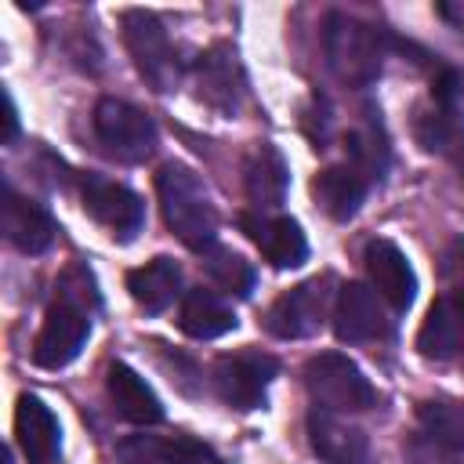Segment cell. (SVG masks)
Wrapping results in <instances>:
<instances>
[{
	"label": "cell",
	"instance_id": "1",
	"mask_svg": "<svg viewBox=\"0 0 464 464\" xmlns=\"http://www.w3.org/2000/svg\"><path fill=\"white\" fill-rule=\"evenodd\" d=\"M156 192H160V210H163L167 228L188 250H210L218 236V210L199 174L185 163H167L156 174Z\"/></svg>",
	"mask_w": 464,
	"mask_h": 464
},
{
	"label": "cell",
	"instance_id": "2",
	"mask_svg": "<svg viewBox=\"0 0 464 464\" xmlns=\"http://www.w3.org/2000/svg\"><path fill=\"white\" fill-rule=\"evenodd\" d=\"M323 47H326V65L341 83L370 87L381 76V65H384L381 33L366 22H359V18H348V14H337V11L326 14Z\"/></svg>",
	"mask_w": 464,
	"mask_h": 464
},
{
	"label": "cell",
	"instance_id": "3",
	"mask_svg": "<svg viewBox=\"0 0 464 464\" xmlns=\"http://www.w3.org/2000/svg\"><path fill=\"white\" fill-rule=\"evenodd\" d=\"M304 384L319 402V410H330V413H362L377 399L366 373L341 352L312 355L304 362Z\"/></svg>",
	"mask_w": 464,
	"mask_h": 464
},
{
	"label": "cell",
	"instance_id": "4",
	"mask_svg": "<svg viewBox=\"0 0 464 464\" xmlns=\"http://www.w3.org/2000/svg\"><path fill=\"white\" fill-rule=\"evenodd\" d=\"M120 25H123V44H127L138 72L145 76V83L152 91H174L181 69H178V58H174L163 22L149 11H123Z\"/></svg>",
	"mask_w": 464,
	"mask_h": 464
},
{
	"label": "cell",
	"instance_id": "5",
	"mask_svg": "<svg viewBox=\"0 0 464 464\" xmlns=\"http://www.w3.org/2000/svg\"><path fill=\"white\" fill-rule=\"evenodd\" d=\"M94 134L102 149L120 163H141L156 149V123L120 98H102L94 105Z\"/></svg>",
	"mask_w": 464,
	"mask_h": 464
},
{
	"label": "cell",
	"instance_id": "6",
	"mask_svg": "<svg viewBox=\"0 0 464 464\" xmlns=\"http://www.w3.org/2000/svg\"><path fill=\"white\" fill-rule=\"evenodd\" d=\"M276 370H279V362L257 348L221 355L214 362V392L232 410H257L265 402V392H268Z\"/></svg>",
	"mask_w": 464,
	"mask_h": 464
},
{
	"label": "cell",
	"instance_id": "7",
	"mask_svg": "<svg viewBox=\"0 0 464 464\" xmlns=\"http://www.w3.org/2000/svg\"><path fill=\"white\" fill-rule=\"evenodd\" d=\"M330 279L323 276H315V279H304V283H297L294 290H286V294H279L276 301H272V308H268V319H265V326H268V334H276V337H283V341H301V337H312L319 326H323V319H326V308H330Z\"/></svg>",
	"mask_w": 464,
	"mask_h": 464
},
{
	"label": "cell",
	"instance_id": "8",
	"mask_svg": "<svg viewBox=\"0 0 464 464\" xmlns=\"http://www.w3.org/2000/svg\"><path fill=\"white\" fill-rule=\"evenodd\" d=\"M87 334H91L87 312L72 297H62L58 304H51V312H47V319H44L36 341H33V362L44 366V370L69 366L83 352Z\"/></svg>",
	"mask_w": 464,
	"mask_h": 464
},
{
	"label": "cell",
	"instance_id": "9",
	"mask_svg": "<svg viewBox=\"0 0 464 464\" xmlns=\"http://www.w3.org/2000/svg\"><path fill=\"white\" fill-rule=\"evenodd\" d=\"M80 192H83L87 214H91L98 225H105L116 239L130 243V239L141 232V225H145V203H141V196L130 192L127 185L109 181V178H98V174H87L83 185H80Z\"/></svg>",
	"mask_w": 464,
	"mask_h": 464
},
{
	"label": "cell",
	"instance_id": "10",
	"mask_svg": "<svg viewBox=\"0 0 464 464\" xmlns=\"http://www.w3.org/2000/svg\"><path fill=\"white\" fill-rule=\"evenodd\" d=\"M334 334L344 344H362V341L388 337L392 319L381 304V294L362 286V283H344L337 290V304H334Z\"/></svg>",
	"mask_w": 464,
	"mask_h": 464
},
{
	"label": "cell",
	"instance_id": "11",
	"mask_svg": "<svg viewBox=\"0 0 464 464\" xmlns=\"http://www.w3.org/2000/svg\"><path fill=\"white\" fill-rule=\"evenodd\" d=\"M196 83H199V98L225 112L236 116L246 94V80H243V65L236 58V51L228 44H214L207 54H199L196 62Z\"/></svg>",
	"mask_w": 464,
	"mask_h": 464
},
{
	"label": "cell",
	"instance_id": "12",
	"mask_svg": "<svg viewBox=\"0 0 464 464\" xmlns=\"http://www.w3.org/2000/svg\"><path fill=\"white\" fill-rule=\"evenodd\" d=\"M304 431H308L312 453L326 464H366V457H370L366 431L348 424L341 413L312 410L308 420H304Z\"/></svg>",
	"mask_w": 464,
	"mask_h": 464
},
{
	"label": "cell",
	"instance_id": "13",
	"mask_svg": "<svg viewBox=\"0 0 464 464\" xmlns=\"http://www.w3.org/2000/svg\"><path fill=\"white\" fill-rule=\"evenodd\" d=\"M362 261H366V276H370L373 290L395 312H406L413 304V294H417V276H413L406 254L392 239H370Z\"/></svg>",
	"mask_w": 464,
	"mask_h": 464
},
{
	"label": "cell",
	"instance_id": "14",
	"mask_svg": "<svg viewBox=\"0 0 464 464\" xmlns=\"http://www.w3.org/2000/svg\"><path fill=\"white\" fill-rule=\"evenodd\" d=\"M243 232L257 243L272 268H297L308 257V239L294 218H268V214H243Z\"/></svg>",
	"mask_w": 464,
	"mask_h": 464
},
{
	"label": "cell",
	"instance_id": "15",
	"mask_svg": "<svg viewBox=\"0 0 464 464\" xmlns=\"http://www.w3.org/2000/svg\"><path fill=\"white\" fill-rule=\"evenodd\" d=\"M413 134H417V141H420L424 152H435L446 163H453V170L464 181V123L457 116V105L431 102V105L417 109Z\"/></svg>",
	"mask_w": 464,
	"mask_h": 464
},
{
	"label": "cell",
	"instance_id": "16",
	"mask_svg": "<svg viewBox=\"0 0 464 464\" xmlns=\"http://www.w3.org/2000/svg\"><path fill=\"white\" fill-rule=\"evenodd\" d=\"M286 185H290V174H286V160L276 145H254V152L246 156L243 163V188H246V199L265 214V210H276L283 199H286Z\"/></svg>",
	"mask_w": 464,
	"mask_h": 464
},
{
	"label": "cell",
	"instance_id": "17",
	"mask_svg": "<svg viewBox=\"0 0 464 464\" xmlns=\"http://www.w3.org/2000/svg\"><path fill=\"white\" fill-rule=\"evenodd\" d=\"M105 388H109V399H112V410L130 420V424H160L163 420V402L160 395L149 388V381L141 373H134L127 362H112L109 366V377H105Z\"/></svg>",
	"mask_w": 464,
	"mask_h": 464
},
{
	"label": "cell",
	"instance_id": "18",
	"mask_svg": "<svg viewBox=\"0 0 464 464\" xmlns=\"http://www.w3.org/2000/svg\"><path fill=\"white\" fill-rule=\"evenodd\" d=\"M14 435H18V446L29 457V464H51L58 457V446H62L58 420L36 395H22L18 399V406H14Z\"/></svg>",
	"mask_w": 464,
	"mask_h": 464
},
{
	"label": "cell",
	"instance_id": "19",
	"mask_svg": "<svg viewBox=\"0 0 464 464\" xmlns=\"http://www.w3.org/2000/svg\"><path fill=\"white\" fill-rule=\"evenodd\" d=\"M4 232H7L14 250L44 254L51 246V239H54V221L40 203H33V199L18 196L14 188H7L4 192Z\"/></svg>",
	"mask_w": 464,
	"mask_h": 464
},
{
	"label": "cell",
	"instance_id": "20",
	"mask_svg": "<svg viewBox=\"0 0 464 464\" xmlns=\"http://www.w3.org/2000/svg\"><path fill=\"white\" fill-rule=\"evenodd\" d=\"M312 192L334 221H348V218L359 214V207L370 192V178L362 170H355L352 163H341V167L319 170L315 181H312Z\"/></svg>",
	"mask_w": 464,
	"mask_h": 464
},
{
	"label": "cell",
	"instance_id": "21",
	"mask_svg": "<svg viewBox=\"0 0 464 464\" xmlns=\"http://www.w3.org/2000/svg\"><path fill=\"white\" fill-rule=\"evenodd\" d=\"M417 348L424 359H453L464 352V308L450 297H439L420 323Z\"/></svg>",
	"mask_w": 464,
	"mask_h": 464
},
{
	"label": "cell",
	"instance_id": "22",
	"mask_svg": "<svg viewBox=\"0 0 464 464\" xmlns=\"http://www.w3.org/2000/svg\"><path fill=\"white\" fill-rule=\"evenodd\" d=\"M127 290H130V297L145 308V312H163V308H170L174 304V297L181 294V268H178V261L174 257H152V261H145L141 268H134L130 276H127Z\"/></svg>",
	"mask_w": 464,
	"mask_h": 464
},
{
	"label": "cell",
	"instance_id": "23",
	"mask_svg": "<svg viewBox=\"0 0 464 464\" xmlns=\"http://www.w3.org/2000/svg\"><path fill=\"white\" fill-rule=\"evenodd\" d=\"M178 326L196 337V341H214L228 330H236V312L214 294V290H188L181 297V312H178Z\"/></svg>",
	"mask_w": 464,
	"mask_h": 464
},
{
	"label": "cell",
	"instance_id": "24",
	"mask_svg": "<svg viewBox=\"0 0 464 464\" xmlns=\"http://www.w3.org/2000/svg\"><path fill=\"white\" fill-rule=\"evenodd\" d=\"M203 268L210 276L214 286H221L225 294H236V297H250L254 290V268L243 254L228 250V246H210L203 250Z\"/></svg>",
	"mask_w": 464,
	"mask_h": 464
},
{
	"label": "cell",
	"instance_id": "25",
	"mask_svg": "<svg viewBox=\"0 0 464 464\" xmlns=\"http://www.w3.org/2000/svg\"><path fill=\"white\" fill-rule=\"evenodd\" d=\"M420 431L428 439H435L446 450H464V402H420L417 410Z\"/></svg>",
	"mask_w": 464,
	"mask_h": 464
},
{
	"label": "cell",
	"instance_id": "26",
	"mask_svg": "<svg viewBox=\"0 0 464 464\" xmlns=\"http://www.w3.org/2000/svg\"><path fill=\"white\" fill-rule=\"evenodd\" d=\"M120 464H174V439L160 435H127L116 442Z\"/></svg>",
	"mask_w": 464,
	"mask_h": 464
},
{
	"label": "cell",
	"instance_id": "27",
	"mask_svg": "<svg viewBox=\"0 0 464 464\" xmlns=\"http://www.w3.org/2000/svg\"><path fill=\"white\" fill-rule=\"evenodd\" d=\"M442 283H446V294L450 301H457L464 308V236H457L450 246H446V257H442Z\"/></svg>",
	"mask_w": 464,
	"mask_h": 464
},
{
	"label": "cell",
	"instance_id": "28",
	"mask_svg": "<svg viewBox=\"0 0 464 464\" xmlns=\"http://www.w3.org/2000/svg\"><path fill=\"white\" fill-rule=\"evenodd\" d=\"M406 464H457V460L450 457L446 446H439L435 439H428V435L420 431V435H413V439L406 442Z\"/></svg>",
	"mask_w": 464,
	"mask_h": 464
},
{
	"label": "cell",
	"instance_id": "29",
	"mask_svg": "<svg viewBox=\"0 0 464 464\" xmlns=\"http://www.w3.org/2000/svg\"><path fill=\"white\" fill-rule=\"evenodd\" d=\"M174 464H225L207 442L192 439V435H178L174 439Z\"/></svg>",
	"mask_w": 464,
	"mask_h": 464
},
{
	"label": "cell",
	"instance_id": "30",
	"mask_svg": "<svg viewBox=\"0 0 464 464\" xmlns=\"http://www.w3.org/2000/svg\"><path fill=\"white\" fill-rule=\"evenodd\" d=\"M18 134V109H14V98L4 91V141H14Z\"/></svg>",
	"mask_w": 464,
	"mask_h": 464
},
{
	"label": "cell",
	"instance_id": "31",
	"mask_svg": "<svg viewBox=\"0 0 464 464\" xmlns=\"http://www.w3.org/2000/svg\"><path fill=\"white\" fill-rule=\"evenodd\" d=\"M51 464H58V460H51Z\"/></svg>",
	"mask_w": 464,
	"mask_h": 464
}]
</instances>
